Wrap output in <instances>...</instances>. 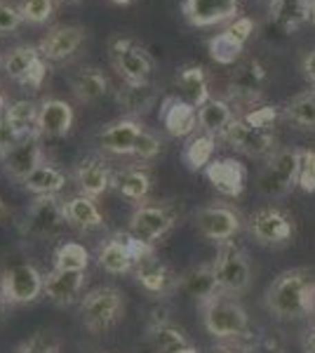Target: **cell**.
<instances>
[{"instance_id": "obj_24", "label": "cell", "mask_w": 315, "mask_h": 353, "mask_svg": "<svg viewBox=\"0 0 315 353\" xmlns=\"http://www.w3.org/2000/svg\"><path fill=\"white\" fill-rule=\"evenodd\" d=\"M76 123L73 106L64 99H45L40 101L38 111V134L40 137H66Z\"/></svg>"}, {"instance_id": "obj_19", "label": "cell", "mask_w": 315, "mask_h": 353, "mask_svg": "<svg viewBox=\"0 0 315 353\" xmlns=\"http://www.w3.org/2000/svg\"><path fill=\"white\" fill-rule=\"evenodd\" d=\"M240 0H184V19L196 28H210L236 19Z\"/></svg>"}, {"instance_id": "obj_33", "label": "cell", "mask_w": 315, "mask_h": 353, "mask_svg": "<svg viewBox=\"0 0 315 353\" xmlns=\"http://www.w3.org/2000/svg\"><path fill=\"white\" fill-rule=\"evenodd\" d=\"M71 90L80 104H94V101H99L108 92V81L99 68L88 66L80 68L76 76L71 78Z\"/></svg>"}, {"instance_id": "obj_11", "label": "cell", "mask_w": 315, "mask_h": 353, "mask_svg": "<svg viewBox=\"0 0 315 353\" xmlns=\"http://www.w3.org/2000/svg\"><path fill=\"white\" fill-rule=\"evenodd\" d=\"M193 226H196V231L203 238L223 245V243H231L240 233V229H243V217H240V212L236 208H231V205L214 203L196 210Z\"/></svg>"}, {"instance_id": "obj_25", "label": "cell", "mask_w": 315, "mask_h": 353, "mask_svg": "<svg viewBox=\"0 0 315 353\" xmlns=\"http://www.w3.org/2000/svg\"><path fill=\"white\" fill-rule=\"evenodd\" d=\"M85 288V271H48L45 273V294L57 306H71L80 299Z\"/></svg>"}, {"instance_id": "obj_16", "label": "cell", "mask_w": 315, "mask_h": 353, "mask_svg": "<svg viewBox=\"0 0 315 353\" xmlns=\"http://www.w3.org/2000/svg\"><path fill=\"white\" fill-rule=\"evenodd\" d=\"M132 273H134L136 283H139L146 292L156 294V297H167L174 290H179L181 276H176V273L158 257L156 250H153L151 254H146L144 259L136 261Z\"/></svg>"}, {"instance_id": "obj_18", "label": "cell", "mask_w": 315, "mask_h": 353, "mask_svg": "<svg viewBox=\"0 0 315 353\" xmlns=\"http://www.w3.org/2000/svg\"><path fill=\"white\" fill-rule=\"evenodd\" d=\"M43 163V146H40V134H33V137H24L21 141H17L12 149L5 151L3 165L5 174L10 176L17 184H24V179L38 165Z\"/></svg>"}, {"instance_id": "obj_54", "label": "cell", "mask_w": 315, "mask_h": 353, "mask_svg": "<svg viewBox=\"0 0 315 353\" xmlns=\"http://www.w3.org/2000/svg\"><path fill=\"white\" fill-rule=\"evenodd\" d=\"M308 14H311V24L315 26V0H308Z\"/></svg>"}, {"instance_id": "obj_57", "label": "cell", "mask_w": 315, "mask_h": 353, "mask_svg": "<svg viewBox=\"0 0 315 353\" xmlns=\"http://www.w3.org/2000/svg\"><path fill=\"white\" fill-rule=\"evenodd\" d=\"M111 3H116V5H128V3H132V0H111Z\"/></svg>"}, {"instance_id": "obj_9", "label": "cell", "mask_w": 315, "mask_h": 353, "mask_svg": "<svg viewBox=\"0 0 315 353\" xmlns=\"http://www.w3.org/2000/svg\"><path fill=\"white\" fill-rule=\"evenodd\" d=\"M0 285L12 306L33 304L45 294V273H40L31 261H14L0 273Z\"/></svg>"}, {"instance_id": "obj_59", "label": "cell", "mask_w": 315, "mask_h": 353, "mask_svg": "<svg viewBox=\"0 0 315 353\" xmlns=\"http://www.w3.org/2000/svg\"><path fill=\"white\" fill-rule=\"evenodd\" d=\"M57 3H76V0H57Z\"/></svg>"}, {"instance_id": "obj_52", "label": "cell", "mask_w": 315, "mask_h": 353, "mask_svg": "<svg viewBox=\"0 0 315 353\" xmlns=\"http://www.w3.org/2000/svg\"><path fill=\"white\" fill-rule=\"evenodd\" d=\"M212 353H247V349L245 346H240V344H221V346H214L212 349Z\"/></svg>"}, {"instance_id": "obj_49", "label": "cell", "mask_w": 315, "mask_h": 353, "mask_svg": "<svg viewBox=\"0 0 315 353\" xmlns=\"http://www.w3.org/2000/svg\"><path fill=\"white\" fill-rule=\"evenodd\" d=\"M303 353H315V325L303 332Z\"/></svg>"}, {"instance_id": "obj_31", "label": "cell", "mask_w": 315, "mask_h": 353, "mask_svg": "<svg viewBox=\"0 0 315 353\" xmlns=\"http://www.w3.org/2000/svg\"><path fill=\"white\" fill-rule=\"evenodd\" d=\"M118 106L125 113V118H136L144 116L156 106L158 101V90L151 83H125V88L118 90Z\"/></svg>"}, {"instance_id": "obj_7", "label": "cell", "mask_w": 315, "mask_h": 353, "mask_svg": "<svg viewBox=\"0 0 315 353\" xmlns=\"http://www.w3.org/2000/svg\"><path fill=\"white\" fill-rule=\"evenodd\" d=\"M216 271V281H219L221 294L228 297H238V294L247 292L252 283V264L250 257L240 245L236 243H223L219 245L214 261H212Z\"/></svg>"}, {"instance_id": "obj_41", "label": "cell", "mask_w": 315, "mask_h": 353, "mask_svg": "<svg viewBox=\"0 0 315 353\" xmlns=\"http://www.w3.org/2000/svg\"><path fill=\"white\" fill-rule=\"evenodd\" d=\"M57 0H21L19 12L28 24H45L52 19Z\"/></svg>"}, {"instance_id": "obj_36", "label": "cell", "mask_w": 315, "mask_h": 353, "mask_svg": "<svg viewBox=\"0 0 315 353\" xmlns=\"http://www.w3.org/2000/svg\"><path fill=\"white\" fill-rule=\"evenodd\" d=\"M146 337L156 344L158 353H176L179 349H184L191 341L184 334V330L176 327L170 318L165 321H151L146 327Z\"/></svg>"}, {"instance_id": "obj_4", "label": "cell", "mask_w": 315, "mask_h": 353, "mask_svg": "<svg viewBox=\"0 0 315 353\" xmlns=\"http://www.w3.org/2000/svg\"><path fill=\"white\" fill-rule=\"evenodd\" d=\"M66 201L59 196H36L19 219V233L31 241H54L66 229Z\"/></svg>"}, {"instance_id": "obj_44", "label": "cell", "mask_w": 315, "mask_h": 353, "mask_svg": "<svg viewBox=\"0 0 315 353\" xmlns=\"http://www.w3.org/2000/svg\"><path fill=\"white\" fill-rule=\"evenodd\" d=\"M160 149H163V141L158 139V134H153L151 130H144L134 146V158H139V161H153L160 153Z\"/></svg>"}, {"instance_id": "obj_10", "label": "cell", "mask_w": 315, "mask_h": 353, "mask_svg": "<svg viewBox=\"0 0 315 353\" xmlns=\"http://www.w3.org/2000/svg\"><path fill=\"white\" fill-rule=\"evenodd\" d=\"M176 217L174 208L167 203H141L134 208V212L130 214V233L136 236L139 241H144L146 245H153L163 241L167 233L174 229Z\"/></svg>"}, {"instance_id": "obj_56", "label": "cell", "mask_w": 315, "mask_h": 353, "mask_svg": "<svg viewBox=\"0 0 315 353\" xmlns=\"http://www.w3.org/2000/svg\"><path fill=\"white\" fill-rule=\"evenodd\" d=\"M259 3H263V5H266V12H268V10H271V8H273V5H276V3H278V0H259Z\"/></svg>"}, {"instance_id": "obj_42", "label": "cell", "mask_w": 315, "mask_h": 353, "mask_svg": "<svg viewBox=\"0 0 315 353\" xmlns=\"http://www.w3.org/2000/svg\"><path fill=\"white\" fill-rule=\"evenodd\" d=\"M243 118L254 125V128H261V130H266V132H273V130H276L278 118H280V109H276V106H252L247 113H243Z\"/></svg>"}, {"instance_id": "obj_26", "label": "cell", "mask_w": 315, "mask_h": 353, "mask_svg": "<svg viewBox=\"0 0 315 353\" xmlns=\"http://www.w3.org/2000/svg\"><path fill=\"white\" fill-rule=\"evenodd\" d=\"M268 26L283 36H294L296 31L311 21L308 14V0H278L266 12Z\"/></svg>"}, {"instance_id": "obj_13", "label": "cell", "mask_w": 315, "mask_h": 353, "mask_svg": "<svg viewBox=\"0 0 315 353\" xmlns=\"http://www.w3.org/2000/svg\"><path fill=\"white\" fill-rule=\"evenodd\" d=\"M254 31H256V21L252 19V17L247 14L236 17L221 33H216L210 41V57L216 64H223V66L238 64V61L243 59L245 45L250 43Z\"/></svg>"}, {"instance_id": "obj_34", "label": "cell", "mask_w": 315, "mask_h": 353, "mask_svg": "<svg viewBox=\"0 0 315 353\" xmlns=\"http://www.w3.org/2000/svg\"><path fill=\"white\" fill-rule=\"evenodd\" d=\"M116 186H118V193L130 203H146L148 193H151V186H153V179H151V172L141 165L136 168H128L125 172H120L116 176Z\"/></svg>"}, {"instance_id": "obj_14", "label": "cell", "mask_w": 315, "mask_h": 353, "mask_svg": "<svg viewBox=\"0 0 315 353\" xmlns=\"http://www.w3.org/2000/svg\"><path fill=\"white\" fill-rule=\"evenodd\" d=\"M108 57H111V64L116 68V73L125 83L132 85L148 83L153 71V59L134 41H130V38H116V41H111Z\"/></svg>"}, {"instance_id": "obj_55", "label": "cell", "mask_w": 315, "mask_h": 353, "mask_svg": "<svg viewBox=\"0 0 315 353\" xmlns=\"http://www.w3.org/2000/svg\"><path fill=\"white\" fill-rule=\"evenodd\" d=\"M176 353H200L198 349H196V346H193V344H188V346H184V349H179V351H176Z\"/></svg>"}, {"instance_id": "obj_38", "label": "cell", "mask_w": 315, "mask_h": 353, "mask_svg": "<svg viewBox=\"0 0 315 353\" xmlns=\"http://www.w3.org/2000/svg\"><path fill=\"white\" fill-rule=\"evenodd\" d=\"M40 57H43V54H40V50L36 48V45H17V48L10 50V52L5 54V59H3L5 76L19 85Z\"/></svg>"}, {"instance_id": "obj_27", "label": "cell", "mask_w": 315, "mask_h": 353, "mask_svg": "<svg viewBox=\"0 0 315 353\" xmlns=\"http://www.w3.org/2000/svg\"><path fill=\"white\" fill-rule=\"evenodd\" d=\"M174 83H176V97L188 101L191 106H196V109H200L205 101L212 99L207 73H205V68L200 64H186L184 68H179Z\"/></svg>"}, {"instance_id": "obj_12", "label": "cell", "mask_w": 315, "mask_h": 353, "mask_svg": "<svg viewBox=\"0 0 315 353\" xmlns=\"http://www.w3.org/2000/svg\"><path fill=\"white\" fill-rule=\"evenodd\" d=\"M266 66L256 57H247V59L238 61L236 71L231 76V83H228V94H231L233 109H240V106L252 109V106H256V101L261 99L263 90H266Z\"/></svg>"}, {"instance_id": "obj_23", "label": "cell", "mask_w": 315, "mask_h": 353, "mask_svg": "<svg viewBox=\"0 0 315 353\" xmlns=\"http://www.w3.org/2000/svg\"><path fill=\"white\" fill-rule=\"evenodd\" d=\"M73 179L78 184V191L83 196L90 198H99L116 184V174L111 172V168L106 165V161H101L99 156H90L85 161L78 163L76 172H73Z\"/></svg>"}, {"instance_id": "obj_60", "label": "cell", "mask_w": 315, "mask_h": 353, "mask_svg": "<svg viewBox=\"0 0 315 353\" xmlns=\"http://www.w3.org/2000/svg\"><path fill=\"white\" fill-rule=\"evenodd\" d=\"M313 316H315V301H313Z\"/></svg>"}, {"instance_id": "obj_53", "label": "cell", "mask_w": 315, "mask_h": 353, "mask_svg": "<svg viewBox=\"0 0 315 353\" xmlns=\"http://www.w3.org/2000/svg\"><path fill=\"white\" fill-rule=\"evenodd\" d=\"M5 111H8V99H5V94L0 92V125L5 123Z\"/></svg>"}, {"instance_id": "obj_51", "label": "cell", "mask_w": 315, "mask_h": 353, "mask_svg": "<svg viewBox=\"0 0 315 353\" xmlns=\"http://www.w3.org/2000/svg\"><path fill=\"white\" fill-rule=\"evenodd\" d=\"M134 353H158V349H156V344H153V341L144 334V339L134 346Z\"/></svg>"}, {"instance_id": "obj_40", "label": "cell", "mask_w": 315, "mask_h": 353, "mask_svg": "<svg viewBox=\"0 0 315 353\" xmlns=\"http://www.w3.org/2000/svg\"><path fill=\"white\" fill-rule=\"evenodd\" d=\"M90 266V250L76 241L61 243L54 252V269L57 271H88Z\"/></svg>"}, {"instance_id": "obj_30", "label": "cell", "mask_w": 315, "mask_h": 353, "mask_svg": "<svg viewBox=\"0 0 315 353\" xmlns=\"http://www.w3.org/2000/svg\"><path fill=\"white\" fill-rule=\"evenodd\" d=\"M64 205H66L68 226H73V229L88 233V231H99L106 226V219H104V214H101L94 198L78 193V196L68 198Z\"/></svg>"}, {"instance_id": "obj_50", "label": "cell", "mask_w": 315, "mask_h": 353, "mask_svg": "<svg viewBox=\"0 0 315 353\" xmlns=\"http://www.w3.org/2000/svg\"><path fill=\"white\" fill-rule=\"evenodd\" d=\"M10 309H12V304L8 301V297H5V290H3V285H0V325L8 321Z\"/></svg>"}, {"instance_id": "obj_32", "label": "cell", "mask_w": 315, "mask_h": 353, "mask_svg": "<svg viewBox=\"0 0 315 353\" xmlns=\"http://www.w3.org/2000/svg\"><path fill=\"white\" fill-rule=\"evenodd\" d=\"M24 189L33 196H59L66 186V172L54 168L52 163H40L24 179Z\"/></svg>"}, {"instance_id": "obj_45", "label": "cell", "mask_w": 315, "mask_h": 353, "mask_svg": "<svg viewBox=\"0 0 315 353\" xmlns=\"http://www.w3.org/2000/svg\"><path fill=\"white\" fill-rule=\"evenodd\" d=\"M21 24H24V17H21L19 8L0 0V33H12Z\"/></svg>"}, {"instance_id": "obj_46", "label": "cell", "mask_w": 315, "mask_h": 353, "mask_svg": "<svg viewBox=\"0 0 315 353\" xmlns=\"http://www.w3.org/2000/svg\"><path fill=\"white\" fill-rule=\"evenodd\" d=\"M48 73H50V66H48V61L40 57V59L36 61V64L31 66V71L24 76V81H21L19 85L21 88H31V90H40L43 88V83H45V78H48Z\"/></svg>"}, {"instance_id": "obj_43", "label": "cell", "mask_w": 315, "mask_h": 353, "mask_svg": "<svg viewBox=\"0 0 315 353\" xmlns=\"http://www.w3.org/2000/svg\"><path fill=\"white\" fill-rule=\"evenodd\" d=\"M14 353H59V344H57L54 337L50 334H33L31 339L21 341L14 349Z\"/></svg>"}, {"instance_id": "obj_35", "label": "cell", "mask_w": 315, "mask_h": 353, "mask_svg": "<svg viewBox=\"0 0 315 353\" xmlns=\"http://www.w3.org/2000/svg\"><path fill=\"white\" fill-rule=\"evenodd\" d=\"M38 111H40V104H36V101L17 99L12 104H8L5 125H8L10 130H14L21 139H24V137H33V134H38Z\"/></svg>"}, {"instance_id": "obj_15", "label": "cell", "mask_w": 315, "mask_h": 353, "mask_svg": "<svg viewBox=\"0 0 315 353\" xmlns=\"http://www.w3.org/2000/svg\"><path fill=\"white\" fill-rule=\"evenodd\" d=\"M228 146H233L238 153H245L250 158H271L276 153V134L266 132L261 128H254L252 123L245 121L243 116H238L231 123V128L221 137Z\"/></svg>"}, {"instance_id": "obj_37", "label": "cell", "mask_w": 315, "mask_h": 353, "mask_svg": "<svg viewBox=\"0 0 315 353\" xmlns=\"http://www.w3.org/2000/svg\"><path fill=\"white\" fill-rule=\"evenodd\" d=\"M214 153H216V137H212L207 132H198L186 141L184 163L191 172L207 170V165L214 161Z\"/></svg>"}, {"instance_id": "obj_39", "label": "cell", "mask_w": 315, "mask_h": 353, "mask_svg": "<svg viewBox=\"0 0 315 353\" xmlns=\"http://www.w3.org/2000/svg\"><path fill=\"white\" fill-rule=\"evenodd\" d=\"M283 116L287 123L301 130H315V90H306V92L292 97L283 106Z\"/></svg>"}, {"instance_id": "obj_8", "label": "cell", "mask_w": 315, "mask_h": 353, "mask_svg": "<svg viewBox=\"0 0 315 353\" xmlns=\"http://www.w3.org/2000/svg\"><path fill=\"white\" fill-rule=\"evenodd\" d=\"M250 233L263 248H287L296 236L294 217L283 208H261L250 217Z\"/></svg>"}, {"instance_id": "obj_58", "label": "cell", "mask_w": 315, "mask_h": 353, "mask_svg": "<svg viewBox=\"0 0 315 353\" xmlns=\"http://www.w3.org/2000/svg\"><path fill=\"white\" fill-rule=\"evenodd\" d=\"M3 156H5V149H3V146H0V161H3Z\"/></svg>"}, {"instance_id": "obj_2", "label": "cell", "mask_w": 315, "mask_h": 353, "mask_svg": "<svg viewBox=\"0 0 315 353\" xmlns=\"http://www.w3.org/2000/svg\"><path fill=\"white\" fill-rule=\"evenodd\" d=\"M203 311L205 330L219 341H233L240 344L245 337H250V316L245 306L228 294H219L207 304L200 306Z\"/></svg>"}, {"instance_id": "obj_5", "label": "cell", "mask_w": 315, "mask_h": 353, "mask_svg": "<svg viewBox=\"0 0 315 353\" xmlns=\"http://www.w3.org/2000/svg\"><path fill=\"white\" fill-rule=\"evenodd\" d=\"M303 165V151L299 149H278L263 165L256 176V189L266 198H283L299 186Z\"/></svg>"}, {"instance_id": "obj_6", "label": "cell", "mask_w": 315, "mask_h": 353, "mask_svg": "<svg viewBox=\"0 0 315 353\" xmlns=\"http://www.w3.org/2000/svg\"><path fill=\"white\" fill-rule=\"evenodd\" d=\"M153 250H156L153 245H146L136 236H132L130 231H118L108 236L104 243H99L96 264H99L101 271L111 273V276H125V273L134 271L136 261L151 254Z\"/></svg>"}, {"instance_id": "obj_20", "label": "cell", "mask_w": 315, "mask_h": 353, "mask_svg": "<svg viewBox=\"0 0 315 353\" xmlns=\"http://www.w3.org/2000/svg\"><path fill=\"white\" fill-rule=\"evenodd\" d=\"M205 174L210 184L226 198H240L247 186V168L236 158H214Z\"/></svg>"}, {"instance_id": "obj_29", "label": "cell", "mask_w": 315, "mask_h": 353, "mask_svg": "<svg viewBox=\"0 0 315 353\" xmlns=\"http://www.w3.org/2000/svg\"><path fill=\"white\" fill-rule=\"evenodd\" d=\"M236 118L238 116L231 101L212 97V99H207L198 109V128H200V132H207L212 137H216V139H221L223 132L231 128V123L236 121Z\"/></svg>"}, {"instance_id": "obj_3", "label": "cell", "mask_w": 315, "mask_h": 353, "mask_svg": "<svg viewBox=\"0 0 315 353\" xmlns=\"http://www.w3.org/2000/svg\"><path fill=\"white\" fill-rule=\"evenodd\" d=\"M78 313L90 332H106L123 321L125 294L116 285H99L80 297Z\"/></svg>"}, {"instance_id": "obj_17", "label": "cell", "mask_w": 315, "mask_h": 353, "mask_svg": "<svg viewBox=\"0 0 315 353\" xmlns=\"http://www.w3.org/2000/svg\"><path fill=\"white\" fill-rule=\"evenodd\" d=\"M144 130L146 128L136 118L123 116L99 130L96 146L104 153H113V156H134V146Z\"/></svg>"}, {"instance_id": "obj_47", "label": "cell", "mask_w": 315, "mask_h": 353, "mask_svg": "<svg viewBox=\"0 0 315 353\" xmlns=\"http://www.w3.org/2000/svg\"><path fill=\"white\" fill-rule=\"evenodd\" d=\"M299 186L306 193H315V151H303Z\"/></svg>"}, {"instance_id": "obj_21", "label": "cell", "mask_w": 315, "mask_h": 353, "mask_svg": "<svg viewBox=\"0 0 315 353\" xmlns=\"http://www.w3.org/2000/svg\"><path fill=\"white\" fill-rule=\"evenodd\" d=\"M83 43H85V28L64 24V26L50 28L43 36V41L38 43V50L45 61H64L71 54H76Z\"/></svg>"}, {"instance_id": "obj_22", "label": "cell", "mask_w": 315, "mask_h": 353, "mask_svg": "<svg viewBox=\"0 0 315 353\" xmlns=\"http://www.w3.org/2000/svg\"><path fill=\"white\" fill-rule=\"evenodd\" d=\"M160 123H163L165 132L174 139H184L198 132V109L191 106L188 101L179 97H167L160 104Z\"/></svg>"}, {"instance_id": "obj_48", "label": "cell", "mask_w": 315, "mask_h": 353, "mask_svg": "<svg viewBox=\"0 0 315 353\" xmlns=\"http://www.w3.org/2000/svg\"><path fill=\"white\" fill-rule=\"evenodd\" d=\"M301 71H303V78L308 81V85L315 90V50H311V52L301 59Z\"/></svg>"}, {"instance_id": "obj_28", "label": "cell", "mask_w": 315, "mask_h": 353, "mask_svg": "<svg viewBox=\"0 0 315 353\" xmlns=\"http://www.w3.org/2000/svg\"><path fill=\"white\" fill-rule=\"evenodd\" d=\"M179 288L184 290L188 297L196 299L200 306L207 304V301H212L221 294L219 281H216V271L212 264L193 266L191 271H186L179 281Z\"/></svg>"}, {"instance_id": "obj_1", "label": "cell", "mask_w": 315, "mask_h": 353, "mask_svg": "<svg viewBox=\"0 0 315 353\" xmlns=\"http://www.w3.org/2000/svg\"><path fill=\"white\" fill-rule=\"evenodd\" d=\"M315 273L308 269L283 271L266 290V309L278 321H299L313 313Z\"/></svg>"}]
</instances>
